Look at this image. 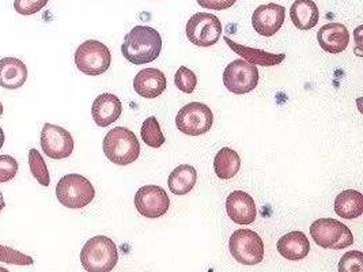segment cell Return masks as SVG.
I'll return each instance as SVG.
<instances>
[{
  "instance_id": "ba28073f",
  "label": "cell",
  "mask_w": 363,
  "mask_h": 272,
  "mask_svg": "<svg viewBox=\"0 0 363 272\" xmlns=\"http://www.w3.org/2000/svg\"><path fill=\"white\" fill-rule=\"evenodd\" d=\"M214 124L213 110L201 102H191L182 106L176 118L179 131L188 136L207 134Z\"/></svg>"
},
{
  "instance_id": "ffe728a7",
  "label": "cell",
  "mask_w": 363,
  "mask_h": 272,
  "mask_svg": "<svg viewBox=\"0 0 363 272\" xmlns=\"http://www.w3.org/2000/svg\"><path fill=\"white\" fill-rule=\"evenodd\" d=\"M278 251L284 259L298 261L309 255L311 244L302 232H291L278 241Z\"/></svg>"
},
{
  "instance_id": "f1b7e54d",
  "label": "cell",
  "mask_w": 363,
  "mask_h": 272,
  "mask_svg": "<svg viewBox=\"0 0 363 272\" xmlns=\"http://www.w3.org/2000/svg\"><path fill=\"white\" fill-rule=\"evenodd\" d=\"M339 272H363V254L361 251H350L339 261Z\"/></svg>"
},
{
  "instance_id": "9a60e30c",
  "label": "cell",
  "mask_w": 363,
  "mask_h": 272,
  "mask_svg": "<svg viewBox=\"0 0 363 272\" xmlns=\"http://www.w3.org/2000/svg\"><path fill=\"white\" fill-rule=\"evenodd\" d=\"M165 74L157 68H146L136 74L133 79V90L143 98H157L166 90Z\"/></svg>"
},
{
  "instance_id": "1f68e13d",
  "label": "cell",
  "mask_w": 363,
  "mask_h": 272,
  "mask_svg": "<svg viewBox=\"0 0 363 272\" xmlns=\"http://www.w3.org/2000/svg\"><path fill=\"white\" fill-rule=\"evenodd\" d=\"M235 1L237 0H198V3L201 7L215 10V11L228 10L235 4Z\"/></svg>"
},
{
  "instance_id": "7c38bea8",
  "label": "cell",
  "mask_w": 363,
  "mask_h": 272,
  "mask_svg": "<svg viewBox=\"0 0 363 272\" xmlns=\"http://www.w3.org/2000/svg\"><path fill=\"white\" fill-rule=\"evenodd\" d=\"M43 152L52 159H66L74 152V139L60 125L45 123L41 131Z\"/></svg>"
},
{
  "instance_id": "277c9868",
  "label": "cell",
  "mask_w": 363,
  "mask_h": 272,
  "mask_svg": "<svg viewBox=\"0 0 363 272\" xmlns=\"http://www.w3.org/2000/svg\"><path fill=\"white\" fill-rule=\"evenodd\" d=\"M56 196L62 205L71 210H78L93 202L96 191L86 177L77 173H71L62 177L57 183Z\"/></svg>"
},
{
  "instance_id": "d6986e66",
  "label": "cell",
  "mask_w": 363,
  "mask_h": 272,
  "mask_svg": "<svg viewBox=\"0 0 363 272\" xmlns=\"http://www.w3.org/2000/svg\"><path fill=\"white\" fill-rule=\"evenodd\" d=\"M225 41H226V44L230 47L234 53H237L244 60H247L248 63L255 64V66L272 67V66L281 64V62L286 59L284 53L277 55V53H269V52L256 50V48H249V47H245V45L234 42L229 37H225Z\"/></svg>"
},
{
  "instance_id": "52a82bcc",
  "label": "cell",
  "mask_w": 363,
  "mask_h": 272,
  "mask_svg": "<svg viewBox=\"0 0 363 272\" xmlns=\"http://www.w3.org/2000/svg\"><path fill=\"white\" fill-rule=\"evenodd\" d=\"M230 254L244 266H256L264 259V242L262 237L249 229H240L229 239Z\"/></svg>"
},
{
  "instance_id": "603a6c76",
  "label": "cell",
  "mask_w": 363,
  "mask_h": 272,
  "mask_svg": "<svg viewBox=\"0 0 363 272\" xmlns=\"http://www.w3.org/2000/svg\"><path fill=\"white\" fill-rule=\"evenodd\" d=\"M198 181V173L196 169L191 165H180L173 170L169 176L167 184L169 189L174 195H186L189 193Z\"/></svg>"
},
{
  "instance_id": "cb8c5ba5",
  "label": "cell",
  "mask_w": 363,
  "mask_h": 272,
  "mask_svg": "<svg viewBox=\"0 0 363 272\" xmlns=\"http://www.w3.org/2000/svg\"><path fill=\"white\" fill-rule=\"evenodd\" d=\"M241 168V158L230 147H222L215 155V174L222 180H230Z\"/></svg>"
},
{
  "instance_id": "d6a6232c",
  "label": "cell",
  "mask_w": 363,
  "mask_h": 272,
  "mask_svg": "<svg viewBox=\"0 0 363 272\" xmlns=\"http://www.w3.org/2000/svg\"><path fill=\"white\" fill-rule=\"evenodd\" d=\"M4 140H6V136H4V131H3V128L0 127V149L3 147V144H4Z\"/></svg>"
},
{
  "instance_id": "e575fe53",
  "label": "cell",
  "mask_w": 363,
  "mask_h": 272,
  "mask_svg": "<svg viewBox=\"0 0 363 272\" xmlns=\"http://www.w3.org/2000/svg\"><path fill=\"white\" fill-rule=\"evenodd\" d=\"M1 115H3V103L0 102V116H1Z\"/></svg>"
},
{
  "instance_id": "e0dca14e",
  "label": "cell",
  "mask_w": 363,
  "mask_h": 272,
  "mask_svg": "<svg viewBox=\"0 0 363 272\" xmlns=\"http://www.w3.org/2000/svg\"><path fill=\"white\" fill-rule=\"evenodd\" d=\"M320 47L328 53H342L350 44V33L342 23H327L317 33Z\"/></svg>"
},
{
  "instance_id": "836d02e7",
  "label": "cell",
  "mask_w": 363,
  "mask_h": 272,
  "mask_svg": "<svg viewBox=\"0 0 363 272\" xmlns=\"http://www.w3.org/2000/svg\"><path fill=\"white\" fill-rule=\"evenodd\" d=\"M6 207V202H4V198H3V193L0 192V212L4 210Z\"/></svg>"
},
{
  "instance_id": "7a4b0ae2",
  "label": "cell",
  "mask_w": 363,
  "mask_h": 272,
  "mask_svg": "<svg viewBox=\"0 0 363 272\" xmlns=\"http://www.w3.org/2000/svg\"><path fill=\"white\" fill-rule=\"evenodd\" d=\"M104 153L106 158L120 166L133 164L140 155V143L131 130L116 127L104 139Z\"/></svg>"
},
{
  "instance_id": "5b68a950",
  "label": "cell",
  "mask_w": 363,
  "mask_h": 272,
  "mask_svg": "<svg viewBox=\"0 0 363 272\" xmlns=\"http://www.w3.org/2000/svg\"><path fill=\"white\" fill-rule=\"evenodd\" d=\"M311 234L314 242L325 249H345L354 244V236L345 223L332 220L320 218L311 226Z\"/></svg>"
},
{
  "instance_id": "ac0fdd59",
  "label": "cell",
  "mask_w": 363,
  "mask_h": 272,
  "mask_svg": "<svg viewBox=\"0 0 363 272\" xmlns=\"http://www.w3.org/2000/svg\"><path fill=\"white\" fill-rule=\"evenodd\" d=\"M28 81V67L17 57L0 60V86L7 90H17Z\"/></svg>"
},
{
  "instance_id": "83f0119b",
  "label": "cell",
  "mask_w": 363,
  "mask_h": 272,
  "mask_svg": "<svg viewBox=\"0 0 363 272\" xmlns=\"http://www.w3.org/2000/svg\"><path fill=\"white\" fill-rule=\"evenodd\" d=\"M0 261L6 264H14V266H32L34 264L33 257L25 255L14 248L0 245Z\"/></svg>"
},
{
  "instance_id": "484cf974",
  "label": "cell",
  "mask_w": 363,
  "mask_h": 272,
  "mask_svg": "<svg viewBox=\"0 0 363 272\" xmlns=\"http://www.w3.org/2000/svg\"><path fill=\"white\" fill-rule=\"evenodd\" d=\"M29 168L34 178L38 181V184H41L43 187H50V177L47 164L43 155L35 149H32L29 152Z\"/></svg>"
},
{
  "instance_id": "7402d4cb",
  "label": "cell",
  "mask_w": 363,
  "mask_h": 272,
  "mask_svg": "<svg viewBox=\"0 0 363 272\" xmlns=\"http://www.w3.org/2000/svg\"><path fill=\"white\" fill-rule=\"evenodd\" d=\"M335 212L343 220H355L363 214V195L358 191L347 189L335 199Z\"/></svg>"
},
{
  "instance_id": "2e32d148",
  "label": "cell",
  "mask_w": 363,
  "mask_h": 272,
  "mask_svg": "<svg viewBox=\"0 0 363 272\" xmlns=\"http://www.w3.org/2000/svg\"><path fill=\"white\" fill-rule=\"evenodd\" d=\"M123 112V105L118 97L112 93L99 96L91 106L93 120L99 127H108L118 120Z\"/></svg>"
},
{
  "instance_id": "8fae6325",
  "label": "cell",
  "mask_w": 363,
  "mask_h": 272,
  "mask_svg": "<svg viewBox=\"0 0 363 272\" xmlns=\"http://www.w3.org/2000/svg\"><path fill=\"white\" fill-rule=\"evenodd\" d=\"M135 207L142 217L150 220L165 215L170 207V199L165 189L158 186L139 188L135 195Z\"/></svg>"
},
{
  "instance_id": "5bb4252c",
  "label": "cell",
  "mask_w": 363,
  "mask_h": 272,
  "mask_svg": "<svg viewBox=\"0 0 363 272\" xmlns=\"http://www.w3.org/2000/svg\"><path fill=\"white\" fill-rule=\"evenodd\" d=\"M226 211L231 221L237 225H250L257 215L253 198L244 191L231 192L226 200Z\"/></svg>"
},
{
  "instance_id": "44dd1931",
  "label": "cell",
  "mask_w": 363,
  "mask_h": 272,
  "mask_svg": "<svg viewBox=\"0 0 363 272\" xmlns=\"http://www.w3.org/2000/svg\"><path fill=\"white\" fill-rule=\"evenodd\" d=\"M290 18L299 30H311L318 23L320 11L313 0H296L290 8Z\"/></svg>"
},
{
  "instance_id": "30bf717a",
  "label": "cell",
  "mask_w": 363,
  "mask_h": 272,
  "mask_svg": "<svg viewBox=\"0 0 363 272\" xmlns=\"http://www.w3.org/2000/svg\"><path fill=\"white\" fill-rule=\"evenodd\" d=\"M259 84V69L244 59L233 60L223 71V85L233 94H248Z\"/></svg>"
},
{
  "instance_id": "4dcf8cb0",
  "label": "cell",
  "mask_w": 363,
  "mask_h": 272,
  "mask_svg": "<svg viewBox=\"0 0 363 272\" xmlns=\"http://www.w3.org/2000/svg\"><path fill=\"white\" fill-rule=\"evenodd\" d=\"M17 173V159L11 155H0V183L11 181Z\"/></svg>"
},
{
  "instance_id": "d4e9b609",
  "label": "cell",
  "mask_w": 363,
  "mask_h": 272,
  "mask_svg": "<svg viewBox=\"0 0 363 272\" xmlns=\"http://www.w3.org/2000/svg\"><path fill=\"white\" fill-rule=\"evenodd\" d=\"M140 136H142L143 142L152 149L162 147L166 140L165 136L162 134L161 125H160L157 118H154V116L145 120V123L140 128Z\"/></svg>"
},
{
  "instance_id": "9c48e42d",
  "label": "cell",
  "mask_w": 363,
  "mask_h": 272,
  "mask_svg": "<svg viewBox=\"0 0 363 272\" xmlns=\"http://www.w3.org/2000/svg\"><path fill=\"white\" fill-rule=\"evenodd\" d=\"M186 37L192 44L208 48L220 40L222 23L214 14L196 13L186 23Z\"/></svg>"
},
{
  "instance_id": "4fadbf2b",
  "label": "cell",
  "mask_w": 363,
  "mask_h": 272,
  "mask_svg": "<svg viewBox=\"0 0 363 272\" xmlns=\"http://www.w3.org/2000/svg\"><path fill=\"white\" fill-rule=\"evenodd\" d=\"M286 8L277 3H268L259 6L253 16L252 25L255 30L263 37H272L279 32L281 25L284 23Z\"/></svg>"
},
{
  "instance_id": "6da1fadb",
  "label": "cell",
  "mask_w": 363,
  "mask_h": 272,
  "mask_svg": "<svg viewBox=\"0 0 363 272\" xmlns=\"http://www.w3.org/2000/svg\"><path fill=\"white\" fill-rule=\"evenodd\" d=\"M162 51V38L154 28L135 26L121 45L123 56L133 64L142 66L158 59Z\"/></svg>"
},
{
  "instance_id": "8992f818",
  "label": "cell",
  "mask_w": 363,
  "mask_h": 272,
  "mask_svg": "<svg viewBox=\"0 0 363 272\" xmlns=\"http://www.w3.org/2000/svg\"><path fill=\"white\" fill-rule=\"evenodd\" d=\"M112 63L109 48L97 40H87L75 52V64L78 69L90 76L106 72Z\"/></svg>"
},
{
  "instance_id": "4316f807",
  "label": "cell",
  "mask_w": 363,
  "mask_h": 272,
  "mask_svg": "<svg viewBox=\"0 0 363 272\" xmlns=\"http://www.w3.org/2000/svg\"><path fill=\"white\" fill-rule=\"evenodd\" d=\"M174 84L182 93L192 94L198 86V76L194 71L182 66L174 75Z\"/></svg>"
},
{
  "instance_id": "d590c367",
  "label": "cell",
  "mask_w": 363,
  "mask_h": 272,
  "mask_svg": "<svg viewBox=\"0 0 363 272\" xmlns=\"http://www.w3.org/2000/svg\"><path fill=\"white\" fill-rule=\"evenodd\" d=\"M0 272H10L7 268H4V267H0Z\"/></svg>"
},
{
  "instance_id": "f546056e",
  "label": "cell",
  "mask_w": 363,
  "mask_h": 272,
  "mask_svg": "<svg viewBox=\"0 0 363 272\" xmlns=\"http://www.w3.org/2000/svg\"><path fill=\"white\" fill-rule=\"evenodd\" d=\"M50 0H14V8L21 16H33L41 11Z\"/></svg>"
},
{
  "instance_id": "3957f363",
  "label": "cell",
  "mask_w": 363,
  "mask_h": 272,
  "mask_svg": "<svg viewBox=\"0 0 363 272\" xmlns=\"http://www.w3.org/2000/svg\"><path fill=\"white\" fill-rule=\"evenodd\" d=\"M118 261L113 239L106 236L90 238L81 251V263L87 272H111Z\"/></svg>"
}]
</instances>
